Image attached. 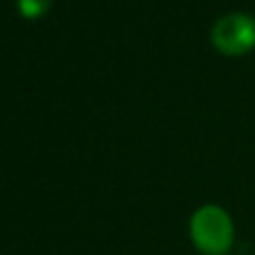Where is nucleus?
Instances as JSON below:
<instances>
[{
    "mask_svg": "<svg viewBox=\"0 0 255 255\" xmlns=\"http://www.w3.org/2000/svg\"><path fill=\"white\" fill-rule=\"evenodd\" d=\"M52 0H16L18 11L25 18H40L49 9Z\"/></svg>",
    "mask_w": 255,
    "mask_h": 255,
    "instance_id": "nucleus-3",
    "label": "nucleus"
},
{
    "mask_svg": "<svg viewBox=\"0 0 255 255\" xmlns=\"http://www.w3.org/2000/svg\"><path fill=\"white\" fill-rule=\"evenodd\" d=\"M211 43L226 56H242L255 49V18L244 11H231L217 18L211 29Z\"/></svg>",
    "mask_w": 255,
    "mask_h": 255,
    "instance_id": "nucleus-2",
    "label": "nucleus"
},
{
    "mask_svg": "<svg viewBox=\"0 0 255 255\" xmlns=\"http://www.w3.org/2000/svg\"><path fill=\"white\" fill-rule=\"evenodd\" d=\"M190 240L204 255H226L235 242L233 217L217 204H204L190 217Z\"/></svg>",
    "mask_w": 255,
    "mask_h": 255,
    "instance_id": "nucleus-1",
    "label": "nucleus"
}]
</instances>
